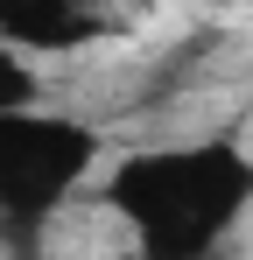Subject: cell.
I'll return each mask as SVG.
<instances>
[{
    "label": "cell",
    "instance_id": "1",
    "mask_svg": "<svg viewBox=\"0 0 253 260\" xmlns=\"http://www.w3.org/2000/svg\"><path fill=\"white\" fill-rule=\"evenodd\" d=\"M106 204L134 225L141 253L204 260L253 204V162L225 134L176 141V148H134L106 176Z\"/></svg>",
    "mask_w": 253,
    "mask_h": 260
},
{
    "label": "cell",
    "instance_id": "2",
    "mask_svg": "<svg viewBox=\"0 0 253 260\" xmlns=\"http://www.w3.org/2000/svg\"><path fill=\"white\" fill-rule=\"evenodd\" d=\"M99 162V134L78 113H14L0 120V211L49 218Z\"/></svg>",
    "mask_w": 253,
    "mask_h": 260
},
{
    "label": "cell",
    "instance_id": "3",
    "mask_svg": "<svg viewBox=\"0 0 253 260\" xmlns=\"http://www.w3.org/2000/svg\"><path fill=\"white\" fill-rule=\"evenodd\" d=\"M106 36V14H91L78 0H0V43L36 56H78Z\"/></svg>",
    "mask_w": 253,
    "mask_h": 260
},
{
    "label": "cell",
    "instance_id": "4",
    "mask_svg": "<svg viewBox=\"0 0 253 260\" xmlns=\"http://www.w3.org/2000/svg\"><path fill=\"white\" fill-rule=\"evenodd\" d=\"M42 106V71L21 56V49L0 43V120H14V113H36Z\"/></svg>",
    "mask_w": 253,
    "mask_h": 260
},
{
    "label": "cell",
    "instance_id": "5",
    "mask_svg": "<svg viewBox=\"0 0 253 260\" xmlns=\"http://www.w3.org/2000/svg\"><path fill=\"white\" fill-rule=\"evenodd\" d=\"M106 260H155V253H141V246H126V253H106Z\"/></svg>",
    "mask_w": 253,
    "mask_h": 260
}]
</instances>
